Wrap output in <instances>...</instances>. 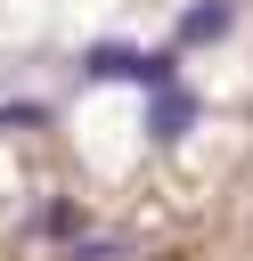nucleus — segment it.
Returning <instances> with one entry per match:
<instances>
[{
	"label": "nucleus",
	"mask_w": 253,
	"mask_h": 261,
	"mask_svg": "<svg viewBox=\"0 0 253 261\" xmlns=\"http://www.w3.org/2000/svg\"><path fill=\"white\" fill-rule=\"evenodd\" d=\"M82 82H139V90H163L180 82V49H131V41H98L82 57Z\"/></svg>",
	"instance_id": "nucleus-1"
},
{
	"label": "nucleus",
	"mask_w": 253,
	"mask_h": 261,
	"mask_svg": "<svg viewBox=\"0 0 253 261\" xmlns=\"http://www.w3.org/2000/svg\"><path fill=\"white\" fill-rule=\"evenodd\" d=\"M188 130H196V90H180V82L147 90V139L171 147V139H188Z\"/></svg>",
	"instance_id": "nucleus-2"
},
{
	"label": "nucleus",
	"mask_w": 253,
	"mask_h": 261,
	"mask_svg": "<svg viewBox=\"0 0 253 261\" xmlns=\"http://www.w3.org/2000/svg\"><path fill=\"white\" fill-rule=\"evenodd\" d=\"M229 24H237V0H196V8L180 16L171 49H204V41H229Z\"/></svg>",
	"instance_id": "nucleus-3"
}]
</instances>
